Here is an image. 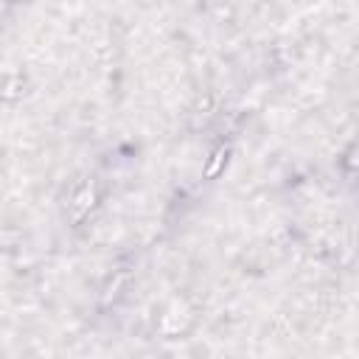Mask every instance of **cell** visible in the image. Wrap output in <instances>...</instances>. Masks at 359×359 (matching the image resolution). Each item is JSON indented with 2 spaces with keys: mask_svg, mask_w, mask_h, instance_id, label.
Returning a JSON list of instances; mask_svg holds the SVG:
<instances>
[{
  "mask_svg": "<svg viewBox=\"0 0 359 359\" xmlns=\"http://www.w3.org/2000/svg\"><path fill=\"white\" fill-rule=\"evenodd\" d=\"M104 202V188L95 177L90 174H81L76 177L67 188H65V196H62V213L65 219L70 222V227H79L84 224L87 219H93V213L101 208Z\"/></svg>",
  "mask_w": 359,
  "mask_h": 359,
  "instance_id": "obj_1",
  "label": "cell"
}]
</instances>
